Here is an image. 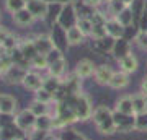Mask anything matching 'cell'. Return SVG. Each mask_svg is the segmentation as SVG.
I'll use <instances>...</instances> for the list:
<instances>
[{
  "label": "cell",
  "instance_id": "6da1fadb",
  "mask_svg": "<svg viewBox=\"0 0 147 140\" xmlns=\"http://www.w3.org/2000/svg\"><path fill=\"white\" fill-rule=\"evenodd\" d=\"M93 122L96 125V129L100 130L101 134L105 135H111L116 132V125H115V119H113V111L106 106H98L93 111Z\"/></svg>",
  "mask_w": 147,
  "mask_h": 140
},
{
  "label": "cell",
  "instance_id": "7a4b0ae2",
  "mask_svg": "<svg viewBox=\"0 0 147 140\" xmlns=\"http://www.w3.org/2000/svg\"><path fill=\"white\" fill-rule=\"evenodd\" d=\"M65 103H69L74 108V113H75V117L77 121H87L93 116L95 109L92 108V103L90 99L85 96V94H70L67 98L64 99Z\"/></svg>",
  "mask_w": 147,
  "mask_h": 140
},
{
  "label": "cell",
  "instance_id": "3957f363",
  "mask_svg": "<svg viewBox=\"0 0 147 140\" xmlns=\"http://www.w3.org/2000/svg\"><path fill=\"white\" fill-rule=\"evenodd\" d=\"M113 119H115L116 132H131L132 129H136V114H123L118 111H113Z\"/></svg>",
  "mask_w": 147,
  "mask_h": 140
},
{
  "label": "cell",
  "instance_id": "277c9868",
  "mask_svg": "<svg viewBox=\"0 0 147 140\" xmlns=\"http://www.w3.org/2000/svg\"><path fill=\"white\" fill-rule=\"evenodd\" d=\"M26 8L33 13L34 18H39V20H44L49 15V10H51V3L46 2V0H30L26 3Z\"/></svg>",
  "mask_w": 147,
  "mask_h": 140
},
{
  "label": "cell",
  "instance_id": "5b68a950",
  "mask_svg": "<svg viewBox=\"0 0 147 140\" xmlns=\"http://www.w3.org/2000/svg\"><path fill=\"white\" fill-rule=\"evenodd\" d=\"M34 124H36V116L33 114L30 109H25L21 111L20 114L15 117V125L21 132H26L30 129H34Z\"/></svg>",
  "mask_w": 147,
  "mask_h": 140
},
{
  "label": "cell",
  "instance_id": "8992f818",
  "mask_svg": "<svg viewBox=\"0 0 147 140\" xmlns=\"http://www.w3.org/2000/svg\"><path fill=\"white\" fill-rule=\"evenodd\" d=\"M26 73H28V68H23V67H20V65L13 64V65L3 73V78H5V82L10 83V85H18V83L23 85V80L26 77Z\"/></svg>",
  "mask_w": 147,
  "mask_h": 140
},
{
  "label": "cell",
  "instance_id": "52a82bcc",
  "mask_svg": "<svg viewBox=\"0 0 147 140\" xmlns=\"http://www.w3.org/2000/svg\"><path fill=\"white\" fill-rule=\"evenodd\" d=\"M34 46H36L38 52L41 56H47L51 51L56 49V42H54L53 36H47V34H41V36H36L34 39Z\"/></svg>",
  "mask_w": 147,
  "mask_h": 140
},
{
  "label": "cell",
  "instance_id": "ba28073f",
  "mask_svg": "<svg viewBox=\"0 0 147 140\" xmlns=\"http://www.w3.org/2000/svg\"><path fill=\"white\" fill-rule=\"evenodd\" d=\"M111 54H113V57L119 62L121 59H124L126 56H129L131 54V42L127 41L126 38H121V39H116L115 41V46H113V51H111Z\"/></svg>",
  "mask_w": 147,
  "mask_h": 140
},
{
  "label": "cell",
  "instance_id": "9c48e42d",
  "mask_svg": "<svg viewBox=\"0 0 147 140\" xmlns=\"http://www.w3.org/2000/svg\"><path fill=\"white\" fill-rule=\"evenodd\" d=\"M42 78L38 72H34V70H28L26 77H25V80H23V86L26 90H30V91H39V90L42 88Z\"/></svg>",
  "mask_w": 147,
  "mask_h": 140
},
{
  "label": "cell",
  "instance_id": "30bf717a",
  "mask_svg": "<svg viewBox=\"0 0 147 140\" xmlns=\"http://www.w3.org/2000/svg\"><path fill=\"white\" fill-rule=\"evenodd\" d=\"M113 75H115V72H113L111 65H108V64H101V65L96 67L93 77H95V82L98 83V85H110Z\"/></svg>",
  "mask_w": 147,
  "mask_h": 140
},
{
  "label": "cell",
  "instance_id": "8fae6325",
  "mask_svg": "<svg viewBox=\"0 0 147 140\" xmlns=\"http://www.w3.org/2000/svg\"><path fill=\"white\" fill-rule=\"evenodd\" d=\"M95 70H96V67H95V64L92 60L82 59L80 62H77V67H75V72L74 73L79 78H88L92 75H95Z\"/></svg>",
  "mask_w": 147,
  "mask_h": 140
},
{
  "label": "cell",
  "instance_id": "7c38bea8",
  "mask_svg": "<svg viewBox=\"0 0 147 140\" xmlns=\"http://www.w3.org/2000/svg\"><path fill=\"white\" fill-rule=\"evenodd\" d=\"M105 26H106V33H108L110 38H113V39H121V38H124L126 28L121 26L119 21L116 20V18H108Z\"/></svg>",
  "mask_w": 147,
  "mask_h": 140
},
{
  "label": "cell",
  "instance_id": "4fadbf2b",
  "mask_svg": "<svg viewBox=\"0 0 147 140\" xmlns=\"http://www.w3.org/2000/svg\"><path fill=\"white\" fill-rule=\"evenodd\" d=\"M16 111V99L10 94H2L0 99V114L10 116Z\"/></svg>",
  "mask_w": 147,
  "mask_h": 140
},
{
  "label": "cell",
  "instance_id": "5bb4252c",
  "mask_svg": "<svg viewBox=\"0 0 147 140\" xmlns=\"http://www.w3.org/2000/svg\"><path fill=\"white\" fill-rule=\"evenodd\" d=\"M127 85H129V73L119 70V72H115V75H113L108 86H111L113 90H123V88H126Z\"/></svg>",
  "mask_w": 147,
  "mask_h": 140
},
{
  "label": "cell",
  "instance_id": "9a60e30c",
  "mask_svg": "<svg viewBox=\"0 0 147 140\" xmlns=\"http://www.w3.org/2000/svg\"><path fill=\"white\" fill-rule=\"evenodd\" d=\"M84 33L80 31V28L77 25L65 29V41H67L69 46H77L80 42H84Z\"/></svg>",
  "mask_w": 147,
  "mask_h": 140
},
{
  "label": "cell",
  "instance_id": "2e32d148",
  "mask_svg": "<svg viewBox=\"0 0 147 140\" xmlns=\"http://www.w3.org/2000/svg\"><path fill=\"white\" fill-rule=\"evenodd\" d=\"M61 86H62V80L59 77H53V75H47V77L42 78V88L46 90V91H49V93L56 94L61 90Z\"/></svg>",
  "mask_w": 147,
  "mask_h": 140
},
{
  "label": "cell",
  "instance_id": "e0dca14e",
  "mask_svg": "<svg viewBox=\"0 0 147 140\" xmlns=\"http://www.w3.org/2000/svg\"><path fill=\"white\" fill-rule=\"evenodd\" d=\"M36 20L34 16H33V13L28 8H23V10L16 11L15 15H13V21H15V25L18 26H30L33 25V21Z\"/></svg>",
  "mask_w": 147,
  "mask_h": 140
},
{
  "label": "cell",
  "instance_id": "ac0fdd59",
  "mask_svg": "<svg viewBox=\"0 0 147 140\" xmlns=\"http://www.w3.org/2000/svg\"><path fill=\"white\" fill-rule=\"evenodd\" d=\"M20 49H21L23 56L26 57V60L30 64H31V60L36 57V56H39V52H38V49H36V46H34V41H33V39H25L23 42H20Z\"/></svg>",
  "mask_w": 147,
  "mask_h": 140
},
{
  "label": "cell",
  "instance_id": "d6986e66",
  "mask_svg": "<svg viewBox=\"0 0 147 140\" xmlns=\"http://www.w3.org/2000/svg\"><path fill=\"white\" fill-rule=\"evenodd\" d=\"M118 113H123V114H136L134 111V104H132V98L131 96H123L116 101V109Z\"/></svg>",
  "mask_w": 147,
  "mask_h": 140
},
{
  "label": "cell",
  "instance_id": "ffe728a7",
  "mask_svg": "<svg viewBox=\"0 0 147 140\" xmlns=\"http://www.w3.org/2000/svg\"><path fill=\"white\" fill-rule=\"evenodd\" d=\"M115 41H116V39H113V38H110V36L103 38V39H96V41H95L93 49L96 52H100V54H108V52L113 51Z\"/></svg>",
  "mask_w": 147,
  "mask_h": 140
},
{
  "label": "cell",
  "instance_id": "44dd1931",
  "mask_svg": "<svg viewBox=\"0 0 147 140\" xmlns=\"http://www.w3.org/2000/svg\"><path fill=\"white\" fill-rule=\"evenodd\" d=\"M74 8H75V13L79 18H92L96 8H92L90 5H87L84 0H77L75 3H74Z\"/></svg>",
  "mask_w": 147,
  "mask_h": 140
},
{
  "label": "cell",
  "instance_id": "7402d4cb",
  "mask_svg": "<svg viewBox=\"0 0 147 140\" xmlns=\"http://www.w3.org/2000/svg\"><path fill=\"white\" fill-rule=\"evenodd\" d=\"M115 18L119 21V25H121V26H124V28H131V26L136 23V18H134V13H132L131 7L124 8V10L121 11L119 15H116Z\"/></svg>",
  "mask_w": 147,
  "mask_h": 140
},
{
  "label": "cell",
  "instance_id": "603a6c76",
  "mask_svg": "<svg viewBox=\"0 0 147 140\" xmlns=\"http://www.w3.org/2000/svg\"><path fill=\"white\" fill-rule=\"evenodd\" d=\"M137 59H136V56L134 54H129V56H126L124 59H121L119 60V67H121V70L123 72H126V73H132V72H136L137 70Z\"/></svg>",
  "mask_w": 147,
  "mask_h": 140
},
{
  "label": "cell",
  "instance_id": "cb8c5ba5",
  "mask_svg": "<svg viewBox=\"0 0 147 140\" xmlns=\"http://www.w3.org/2000/svg\"><path fill=\"white\" fill-rule=\"evenodd\" d=\"M132 98V104H134V111L136 114H142V113H147V94L136 93L131 96Z\"/></svg>",
  "mask_w": 147,
  "mask_h": 140
},
{
  "label": "cell",
  "instance_id": "d4e9b609",
  "mask_svg": "<svg viewBox=\"0 0 147 140\" xmlns=\"http://www.w3.org/2000/svg\"><path fill=\"white\" fill-rule=\"evenodd\" d=\"M53 122H54V117H51L49 114L39 116V117H36L34 130H41V132H49V130H53Z\"/></svg>",
  "mask_w": 147,
  "mask_h": 140
},
{
  "label": "cell",
  "instance_id": "484cf974",
  "mask_svg": "<svg viewBox=\"0 0 147 140\" xmlns=\"http://www.w3.org/2000/svg\"><path fill=\"white\" fill-rule=\"evenodd\" d=\"M10 59L13 60V64H16V65H20V67H23V68H30V62H28L26 57L23 56L20 46L10 52Z\"/></svg>",
  "mask_w": 147,
  "mask_h": 140
},
{
  "label": "cell",
  "instance_id": "4316f807",
  "mask_svg": "<svg viewBox=\"0 0 147 140\" xmlns=\"http://www.w3.org/2000/svg\"><path fill=\"white\" fill-rule=\"evenodd\" d=\"M65 67H67V62H65V59H61V60H57V62H54L49 65V68H47V72H49V75H53V77H62L64 72H65Z\"/></svg>",
  "mask_w": 147,
  "mask_h": 140
},
{
  "label": "cell",
  "instance_id": "83f0119b",
  "mask_svg": "<svg viewBox=\"0 0 147 140\" xmlns=\"http://www.w3.org/2000/svg\"><path fill=\"white\" fill-rule=\"evenodd\" d=\"M28 109H30L36 117L44 116V114H49V106L44 104V103H41V101H36V99H33V103L30 104V108H28Z\"/></svg>",
  "mask_w": 147,
  "mask_h": 140
},
{
  "label": "cell",
  "instance_id": "f1b7e54d",
  "mask_svg": "<svg viewBox=\"0 0 147 140\" xmlns=\"http://www.w3.org/2000/svg\"><path fill=\"white\" fill-rule=\"evenodd\" d=\"M5 8L11 15H15L16 11L26 8V2L25 0H5Z\"/></svg>",
  "mask_w": 147,
  "mask_h": 140
},
{
  "label": "cell",
  "instance_id": "f546056e",
  "mask_svg": "<svg viewBox=\"0 0 147 140\" xmlns=\"http://www.w3.org/2000/svg\"><path fill=\"white\" fill-rule=\"evenodd\" d=\"M77 26L80 28V31L84 33V36H92V29H93V23L90 18H79Z\"/></svg>",
  "mask_w": 147,
  "mask_h": 140
},
{
  "label": "cell",
  "instance_id": "4dcf8cb0",
  "mask_svg": "<svg viewBox=\"0 0 147 140\" xmlns=\"http://www.w3.org/2000/svg\"><path fill=\"white\" fill-rule=\"evenodd\" d=\"M30 67L31 68H34V70H44L46 68L47 70V67H49V64H47V59H46V56H36V57L31 60V64H30Z\"/></svg>",
  "mask_w": 147,
  "mask_h": 140
},
{
  "label": "cell",
  "instance_id": "1f68e13d",
  "mask_svg": "<svg viewBox=\"0 0 147 140\" xmlns=\"http://www.w3.org/2000/svg\"><path fill=\"white\" fill-rule=\"evenodd\" d=\"M34 99H36V101H41V103H44V104H49L54 99V96L49 93V91H46L44 88H41L39 91L34 93Z\"/></svg>",
  "mask_w": 147,
  "mask_h": 140
},
{
  "label": "cell",
  "instance_id": "d6a6232c",
  "mask_svg": "<svg viewBox=\"0 0 147 140\" xmlns=\"http://www.w3.org/2000/svg\"><path fill=\"white\" fill-rule=\"evenodd\" d=\"M108 36L106 33V26L105 25H93V29H92V38L95 41L96 39H103V38Z\"/></svg>",
  "mask_w": 147,
  "mask_h": 140
},
{
  "label": "cell",
  "instance_id": "836d02e7",
  "mask_svg": "<svg viewBox=\"0 0 147 140\" xmlns=\"http://www.w3.org/2000/svg\"><path fill=\"white\" fill-rule=\"evenodd\" d=\"M2 46L5 47V49H7L8 52H11L13 49H16V47L20 46V42H18V38H16L15 34H10V36L7 38V41L3 42Z\"/></svg>",
  "mask_w": 147,
  "mask_h": 140
},
{
  "label": "cell",
  "instance_id": "e575fe53",
  "mask_svg": "<svg viewBox=\"0 0 147 140\" xmlns=\"http://www.w3.org/2000/svg\"><path fill=\"white\" fill-rule=\"evenodd\" d=\"M46 59H47V64L51 65V64H54V62H57V60H61V59H64V54H62V51L61 49H54V51H51L49 54L46 56ZM49 68V67H47Z\"/></svg>",
  "mask_w": 147,
  "mask_h": 140
},
{
  "label": "cell",
  "instance_id": "d590c367",
  "mask_svg": "<svg viewBox=\"0 0 147 140\" xmlns=\"http://www.w3.org/2000/svg\"><path fill=\"white\" fill-rule=\"evenodd\" d=\"M136 129L137 130H147V113L136 114Z\"/></svg>",
  "mask_w": 147,
  "mask_h": 140
},
{
  "label": "cell",
  "instance_id": "8d00e7d4",
  "mask_svg": "<svg viewBox=\"0 0 147 140\" xmlns=\"http://www.w3.org/2000/svg\"><path fill=\"white\" fill-rule=\"evenodd\" d=\"M134 41H136V44H137L139 47H141V49H147V33L139 31V29H137Z\"/></svg>",
  "mask_w": 147,
  "mask_h": 140
},
{
  "label": "cell",
  "instance_id": "74e56055",
  "mask_svg": "<svg viewBox=\"0 0 147 140\" xmlns=\"http://www.w3.org/2000/svg\"><path fill=\"white\" fill-rule=\"evenodd\" d=\"M10 34H11V33L7 29L5 26H0V46H2V44L7 41V38L10 36Z\"/></svg>",
  "mask_w": 147,
  "mask_h": 140
},
{
  "label": "cell",
  "instance_id": "f35d334b",
  "mask_svg": "<svg viewBox=\"0 0 147 140\" xmlns=\"http://www.w3.org/2000/svg\"><path fill=\"white\" fill-rule=\"evenodd\" d=\"M49 3H56V5H69V3H75L77 0H46Z\"/></svg>",
  "mask_w": 147,
  "mask_h": 140
},
{
  "label": "cell",
  "instance_id": "ab89813d",
  "mask_svg": "<svg viewBox=\"0 0 147 140\" xmlns=\"http://www.w3.org/2000/svg\"><path fill=\"white\" fill-rule=\"evenodd\" d=\"M87 5H90L92 8H98L101 5V0H84Z\"/></svg>",
  "mask_w": 147,
  "mask_h": 140
},
{
  "label": "cell",
  "instance_id": "60d3db41",
  "mask_svg": "<svg viewBox=\"0 0 147 140\" xmlns=\"http://www.w3.org/2000/svg\"><path fill=\"white\" fill-rule=\"evenodd\" d=\"M10 57V52L7 51L3 46H0V60H3V59H8Z\"/></svg>",
  "mask_w": 147,
  "mask_h": 140
},
{
  "label": "cell",
  "instance_id": "b9f144b4",
  "mask_svg": "<svg viewBox=\"0 0 147 140\" xmlns=\"http://www.w3.org/2000/svg\"><path fill=\"white\" fill-rule=\"evenodd\" d=\"M141 91L144 94H147V77L142 80V83H141Z\"/></svg>",
  "mask_w": 147,
  "mask_h": 140
},
{
  "label": "cell",
  "instance_id": "7bdbcfd3",
  "mask_svg": "<svg viewBox=\"0 0 147 140\" xmlns=\"http://www.w3.org/2000/svg\"><path fill=\"white\" fill-rule=\"evenodd\" d=\"M44 140H59V139H57V137H54V135H49V134H47Z\"/></svg>",
  "mask_w": 147,
  "mask_h": 140
},
{
  "label": "cell",
  "instance_id": "ee69618b",
  "mask_svg": "<svg viewBox=\"0 0 147 140\" xmlns=\"http://www.w3.org/2000/svg\"><path fill=\"white\" fill-rule=\"evenodd\" d=\"M0 75H3V68H2V62H0Z\"/></svg>",
  "mask_w": 147,
  "mask_h": 140
},
{
  "label": "cell",
  "instance_id": "f6af8a7d",
  "mask_svg": "<svg viewBox=\"0 0 147 140\" xmlns=\"http://www.w3.org/2000/svg\"><path fill=\"white\" fill-rule=\"evenodd\" d=\"M111 0H101V3H110Z\"/></svg>",
  "mask_w": 147,
  "mask_h": 140
},
{
  "label": "cell",
  "instance_id": "bcb514c9",
  "mask_svg": "<svg viewBox=\"0 0 147 140\" xmlns=\"http://www.w3.org/2000/svg\"><path fill=\"white\" fill-rule=\"evenodd\" d=\"M25 2H26V3H28V2H30V0H25Z\"/></svg>",
  "mask_w": 147,
  "mask_h": 140
},
{
  "label": "cell",
  "instance_id": "7dc6e473",
  "mask_svg": "<svg viewBox=\"0 0 147 140\" xmlns=\"http://www.w3.org/2000/svg\"><path fill=\"white\" fill-rule=\"evenodd\" d=\"M0 99H2V94H0Z\"/></svg>",
  "mask_w": 147,
  "mask_h": 140
},
{
  "label": "cell",
  "instance_id": "c3c4849f",
  "mask_svg": "<svg viewBox=\"0 0 147 140\" xmlns=\"http://www.w3.org/2000/svg\"><path fill=\"white\" fill-rule=\"evenodd\" d=\"M146 7H147V5H146ZM146 13H147V11H146Z\"/></svg>",
  "mask_w": 147,
  "mask_h": 140
}]
</instances>
